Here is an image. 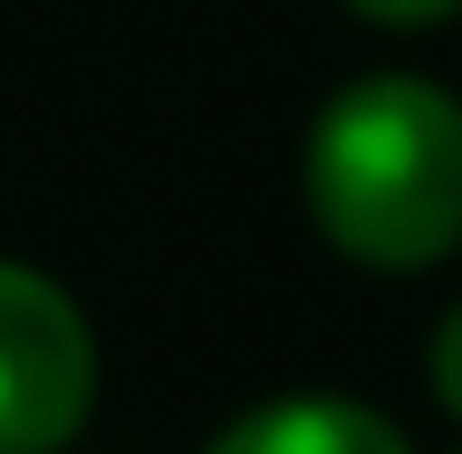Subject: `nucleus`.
I'll return each mask as SVG.
<instances>
[{"label": "nucleus", "instance_id": "1", "mask_svg": "<svg viewBox=\"0 0 462 454\" xmlns=\"http://www.w3.org/2000/svg\"><path fill=\"white\" fill-rule=\"evenodd\" d=\"M300 215L360 274H437L462 249V95L360 69L300 129Z\"/></svg>", "mask_w": 462, "mask_h": 454}, {"label": "nucleus", "instance_id": "2", "mask_svg": "<svg viewBox=\"0 0 462 454\" xmlns=\"http://www.w3.org/2000/svg\"><path fill=\"white\" fill-rule=\"evenodd\" d=\"M103 403V335L51 266L0 249V454H69Z\"/></svg>", "mask_w": 462, "mask_h": 454}, {"label": "nucleus", "instance_id": "3", "mask_svg": "<svg viewBox=\"0 0 462 454\" xmlns=\"http://www.w3.org/2000/svg\"><path fill=\"white\" fill-rule=\"evenodd\" d=\"M198 454H420V446L394 412L360 403L343 386H291V394L231 412Z\"/></svg>", "mask_w": 462, "mask_h": 454}, {"label": "nucleus", "instance_id": "4", "mask_svg": "<svg viewBox=\"0 0 462 454\" xmlns=\"http://www.w3.org/2000/svg\"><path fill=\"white\" fill-rule=\"evenodd\" d=\"M420 369H429V403L446 412V421L462 429V292L446 309H437V326H429V352H420Z\"/></svg>", "mask_w": 462, "mask_h": 454}, {"label": "nucleus", "instance_id": "5", "mask_svg": "<svg viewBox=\"0 0 462 454\" xmlns=\"http://www.w3.org/2000/svg\"><path fill=\"white\" fill-rule=\"evenodd\" d=\"M334 9L377 26V34H446L462 17V0H334Z\"/></svg>", "mask_w": 462, "mask_h": 454}, {"label": "nucleus", "instance_id": "6", "mask_svg": "<svg viewBox=\"0 0 462 454\" xmlns=\"http://www.w3.org/2000/svg\"><path fill=\"white\" fill-rule=\"evenodd\" d=\"M454 454H462V446H454Z\"/></svg>", "mask_w": 462, "mask_h": 454}]
</instances>
